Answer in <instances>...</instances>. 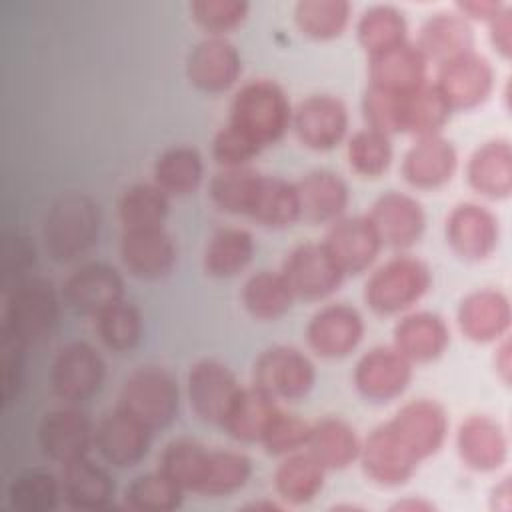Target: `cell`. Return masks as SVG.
<instances>
[{
	"instance_id": "6da1fadb",
	"label": "cell",
	"mask_w": 512,
	"mask_h": 512,
	"mask_svg": "<svg viewBox=\"0 0 512 512\" xmlns=\"http://www.w3.org/2000/svg\"><path fill=\"white\" fill-rule=\"evenodd\" d=\"M102 214L98 202L84 192L56 198L42 222V240L54 262L66 264L86 256L98 242Z\"/></svg>"
},
{
	"instance_id": "7a4b0ae2",
	"label": "cell",
	"mask_w": 512,
	"mask_h": 512,
	"mask_svg": "<svg viewBox=\"0 0 512 512\" xmlns=\"http://www.w3.org/2000/svg\"><path fill=\"white\" fill-rule=\"evenodd\" d=\"M228 124L266 148L284 138L292 124V104L284 88L268 78L242 84L230 102Z\"/></svg>"
},
{
	"instance_id": "3957f363",
	"label": "cell",
	"mask_w": 512,
	"mask_h": 512,
	"mask_svg": "<svg viewBox=\"0 0 512 512\" xmlns=\"http://www.w3.org/2000/svg\"><path fill=\"white\" fill-rule=\"evenodd\" d=\"M432 286V272L416 256L400 254L378 266L364 286L368 308L380 316L408 312Z\"/></svg>"
},
{
	"instance_id": "277c9868",
	"label": "cell",
	"mask_w": 512,
	"mask_h": 512,
	"mask_svg": "<svg viewBox=\"0 0 512 512\" xmlns=\"http://www.w3.org/2000/svg\"><path fill=\"white\" fill-rule=\"evenodd\" d=\"M60 318V298L50 280L34 276L8 290L0 328L14 334L26 346L50 338Z\"/></svg>"
},
{
	"instance_id": "5b68a950",
	"label": "cell",
	"mask_w": 512,
	"mask_h": 512,
	"mask_svg": "<svg viewBox=\"0 0 512 512\" xmlns=\"http://www.w3.org/2000/svg\"><path fill=\"white\" fill-rule=\"evenodd\" d=\"M118 408L144 424L148 430H162L170 426L178 416V382L166 368H136L126 376L120 388Z\"/></svg>"
},
{
	"instance_id": "8992f818",
	"label": "cell",
	"mask_w": 512,
	"mask_h": 512,
	"mask_svg": "<svg viewBox=\"0 0 512 512\" xmlns=\"http://www.w3.org/2000/svg\"><path fill=\"white\" fill-rule=\"evenodd\" d=\"M316 382L312 360L292 346H270L252 366V384L274 400L296 402L310 394Z\"/></svg>"
},
{
	"instance_id": "52a82bcc",
	"label": "cell",
	"mask_w": 512,
	"mask_h": 512,
	"mask_svg": "<svg viewBox=\"0 0 512 512\" xmlns=\"http://www.w3.org/2000/svg\"><path fill=\"white\" fill-rule=\"evenodd\" d=\"M106 364L100 352L88 342H70L62 346L50 368L54 394L68 404L90 400L104 384Z\"/></svg>"
},
{
	"instance_id": "ba28073f",
	"label": "cell",
	"mask_w": 512,
	"mask_h": 512,
	"mask_svg": "<svg viewBox=\"0 0 512 512\" xmlns=\"http://www.w3.org/2000/svg\"><path fill=\"white\" fill-rule=\"evenodd\" d=\"M348 108L334 94H312L292 108V124L298 142L316 152L340 146L348 134Z\"/></svg>"
},
{
	"instance_id": "9c48e42d",
	"label": "cell",
	"mask_w": 512,
	"mask_h": 512,
	"mask_svg": "<svg viewBox=\"0 0 512 512\" xmlns=\"http://www.w3.org/2000/svg\"><path fill=\"white\" fill-rule=\"evenodd\" d=\"M434 86L452 112L472 110L492 96L496 72L486 56L472 50L438 66Z\"/></svg>"
},
{
	"instance_id": "30bf717a",
	"label": "cell",
	"mask_w": 512,
	"mask_h": 512,
	"mask_svg": "<svg viewBox=\"0 0 512 512\" xmlns=\"http://www.w3.org/2000/svg\"><path fill=\"white\" fill-rule=\"evenodd\" d=\"M414 364L394 346H374L354 366L356 392L374 404L400 398L412 382Z\"/></svg>"
},
{
	"instance_id": "8fae6325",
	"label": "cell",
	"mask_w": 512,
	"mask_h": 512,
	"mask_svg": "<svg viewBox=\"0 0 512 512\" xmlns=\"http://www.w3.org/2000/svg\"><path fill=\"white\" fill-rule=\"evenodd\" d=\"M234 372L220 360L202 358L186 376V394L192 412L206 424L222 426L230 406L240 394Z\"/></svg>"
},
{
	"instance_id": "7c38bea8",
	"label": "cell",
	"mask_w": 512,
	"mask_h": 512,
	"mask_svg": "<svg viewBox=\"0 0 512 512\" xmlns=\"http://www.w3.org/2000/svg\"><path fill=\"white\" fill-rule=\"evenodd\" d=\"M446 242L456 256L468 262L488 260L500 242V222L478 202H460L446 216Z\"/></svg>"
},
{
	"instance_id": "4fadbf2b",
	"label": "cell",
	"mask_w": 512,
	"mask_h": 512,
	"mask_svg": "<svg viewBox=\"0 0 512 512\" xmlns=\"http://www.w3.org/2000/svg\"><path fill=\"white\" fill-rule=\"evenodd\" d=\"M388 426L406 448L424 462L444 446L450 420L440 402L432 398H416L402 404L388 420Z\"/></svg>"
},
{
	"instance_id": "5bb4252c",
	"label": "cell",
	"mask_w": 512,
	"mask_h": 512,
	"mask_svg": "<svg viewBox=\"0 0 512 512\" xmlns=\"http://www.w3.org/2000/svg\"><path fill=\"white\" fill-rule=\"evenodd\" d=\"M362 470L366 478L382 488L406 484L422 464L406 444L394 434L388 422L376 426L360 446Z\"/></svg>"
},
{
	"instance_id": "9a60e30c",
	"label": "cell",
	"mask_w": 512,
	"mask_h": 512,
	"mask_svg": "<svg viewBox=\"0 0 512 512\" xmlns=\"http://www.w3.org/2000/svg\"><path fill=\"white\" fill-rule=\"evenodd\" d=\"M296 298L324 300L338 290L344 280L322 242H304L290 250L280 270Z\"/></svg>"
},
{
	"instance_id": "2e32d148",
	"label": "cell",
	"mask_w": 512,
	"mask_h": 512,
	"mask_svg": "<svg viewBox=\"0 0 512 512\" xmlns=\"http://www.w3.org/2000/svg\"><path fill=\"white\" fill-rule=\"evenodd\" d=\"M366 332L362 314L348 304L322 306L306 326L310 350L326 360H338L352 354Z\"/></svg>"
},
{
	"instance_id": "e0dca14e",
	"label": "cell",
	"mask_w": 512,
	"mask_h": 512,
	"mask_svg": "<svg viewBox=\"0 0 512 512\" xmlns=\"http://www.w3.org/2000/svg\"><path fill=\"white\" fill-rule=\"evenodd\" d=\"M186 76L200 92L222 94L240 80L242 56L228 38L206 36L188 52Z\"/></svg>"
},
{
	"instance_id": "ac0fdd59",
	"label": "cell",
	"mask_w": 512,
	"mask_h": 512,
	"mask_svg": "<svg viewBox=\"0 0 512 512\" xmlns=\"http://www.w3.org/2000/svg\"><path fill=\"white\" fill-rule=\"evenodd\" d=\"M322 244L344 276H356L372 268L384 248L368 216H342L332 222Z\"/></svg>"
},
{
	"instance_id": "d6986e66",
	"label": "cell",
	"mask_w": 512,
	"mask_h": 512,
	"mask_svg": "<svg viewBox=\"0 0 512 512\" xmlns=\"http://www.w3.org/2000/svg\"><path fill=\"white\" fill-rule=\"evenodd\" d=\"M94 428L90 418L74 406L50 410L38 426L40 450L60 466L84 458L94 446Z\"/></svg>"
},
{
	"instance_id": "ffe728a7",
	"label": "cell",
	"mask_w": 512,
	"mask_h": 512,
	"mask_svg": "<svg viewBox=\"0 0 512 512\" xmlns=\"http://www.w3.org/2000/svg\"><path fill=\"white\" fill-rule=\"evenodd\" d=\"M62 298L74 312L96 318L112 304L124 300V278L110 264L88 262L66 278Z\"/></svg>"
},
{
	"instance_id": "44dd1931",
	"label": "cell",
	"mask_w": 512,
	"mask_h": 512,
	"mask_svg": "<svg viewBox=\"0 0 512 512\" xmlns=\"http://www.w3.org/2000/svg\"><path fill=\"white\" fill-rule=\"evenodd\" d=\"M176 258V242L164 226L122 232L120 260L134 278L160 280L174 270Z\"/></svg>"
},
{
	"instance_id": "7402d4cb",
	"label": "cell",
	"mask_w": 512,
	"mask_h": 512,
	"mask_svg": "<svg viewBox=\"0 0 512 512\" xmlns=\"http://www.w3.org/2000/svg\"><path fill=\"white\" fill-rule=\"evenodd\" d=\"M458 328L470 342L490 344L508 336L512 324L510 298L496 288L466 294L456 310Z\"/></svg>"
},
{
	"instance_id": "603a6c76",
	"label": "cell",
	"mask_w": 512,
	"mask_h": 512,
	"mask_svg": "<svg viewBox=\"0 0 512 512\" xmlns=\"http://www.w3.org/2000/svg\"><path fill=\"white\" fill-rule=\"evenodd\" d=\"M366 216L374 224L382 244L396 250L414 246L426 228L422 204L414 196L398 190H390L376 198Z\"/></svg>"
},
{
	"instance_id": "cb8c5ba5",
	"label": "cell",
	"mask_w": 512,
	"mask_h": 512,
	"mask_svg": "<svg viewBox=\"0 0 512 512\" xmlns=\"http://www.w3.org/2000/svg\"><path fill=\"white\" fill-rule=\"evenodd\" d=\"M152 430L128 416L118 406L94 428V446L102 460L114 468L140 464L150 450Z\"/></svg>"
},
{
	"instance_id": "d4e9b609",
	"label": "cell",
	"mask_w": 512,
	"mask_h": 512,
	"mask_svg": "<svg viewBox=\"0 0 512 512\" xmlns=\"http://www.w3.org/2000/svg\"><path fill=\"white\" fill-rule=\"evenodd\" d=\"M456 452L466 468L480 474L496 472L508 460L506 430L486 414H472L456 430Z\"/></svg>"
},
{
	"instance_id": "484cf974",
	"label": "cell",
	"mask_w": 512,
	"mask_h": 512,
	"mask_svg": "<svg viewBox=\"0 0 512 512\" xmlns=\"http://www.w3.org/2000/svg\"><path fill=\"white\" fill-rule=\"evenodd\" d=\"M458 168V152L442 134L416 138L402 158L404 180L418 190L446 186Z\"/></svg>"
},
{
	"instance_id": "4316f807",
	"label": "cell",
	"mask_w": 512,
	"mask_h": 512,
	"mask_svg": "<svg viewBox=\"0 0 512 512\" xmlns=\"http://www.w3.org/2000/svg\"><path fill=\"white\" fill-rule=\"evenodd\" d=\"M394 348L412 364L438 360L450 346V328L446 320L428 310L404 314L394 326Z\"/></svg>"
},
{
	"instance_id": "83f0119b",
	"label": "cell",
	"mask_w": 512,
	"mask_h": 512,
	"mask_svg": "<svg viewBox=\"0 0 512 512\" xmlns=\"http://www.w3.org/2000/svg\"><path fill=\"white\" fill-rule=\"evenodd\" d=\"M428 66L418 46L404 42L392 50L368 56V86L404 94L428 82Z\"/></svg>"
},
{
	"instance_id": "f1b7e54d",
	"label": "cell",
	"mask_w": 512,
	"mask_h": 512,
	"mask_svg": "<svg viewBox=\"0 0 512 512\" xmlns=\"http://www.w3.org/2000/svg\"><path fill=\"white\" fill-rule=\"evenodd\" d=\"M474 28L458 12L432 14L418 30L416 46L428 64L442 66L474 50Z\"/></svg>"
},
{
	"instance_id": "f546056e",
	"label": "cell",
	"mask_w": 512,
	"mask_h": 512,
	"mask_svg": "<svg viewBox=\"0 0 512 512\" xmlns=\"http://www.w3.org/2000/svg\"><path fill=\"white\" fill-rule=\"evenodd\" d=\"M300 220L310 224H332L340 220L350 202V190L342 176L332 170L308 172L296 182Z\"/></svg>"
},
{
	"instance_id": "4dcf8cb0",
	"label": "cell",
	"mask_w": 512,
	"mask_h": 512,
	"mask_svg": "<svg viewBox=\"0 0 512 512\" xmlns=\"http://www.w3.org/2000/svg\"><path fill=\"white\" fill-rule=\"evenodd\" d=\"M470 188L490 200H506L512 194V146L506 138L480 144L466 164Z\"/></svg>"
},
{
	"instance_id": "1f68e13d",
	"label": "cell",
	"mask_w": 512,
	"mask_h": 512,
	"mask_svg": "<svg viewBox=\"0 0 512 512\" xmlns=\"http://www.w3.org/2000/svg\"><path fill=\"white\" fill-rule=\"evenodd\" d=\"M62 500L72 510H102L112 502L114 480L108 470L84 456L62 466Z\"/></svg>"
},
{
	"instance_id": "d6a6232c",
	"label": "cell",
	"mask_w": 512,
	"mask_h": 512,
	"mask_svg": "<svg viewBox=\"0 0 512 512\" xmlns=\"http://www.w3.org/2000/svg\"><path fill=\"white\" fill-rule=\"evenodd\" d=\"M326 468L306 450L282 456L274 470V490L288 506H302L312 502L324 488Z\"/></svg>"
},
{
	"instance_id": "836d02e7",
	"label": "cell",
	"mask_w": 512,
	"mask_h": 512,
	"mask_svg": "<svg viewBox=\"0 0 512 512\" xmlns=\"http://www.w3.org/2000/svg\"><path fill=\"white\" fill-rule=\"evenodd\" d=\"M360 438L352 424L338 416H326L312 424L308 452L326 470H344L360 456Z\"/></svg>"
},
{
	"instance_id": "e575fe53",
	"label": "cell",
	"mask_w": 512,
	"mask_h": 512,
	"mask_svg": "<svg viewBox=\"0 0 512 512\" xmlns=\"http://www.w3.org/2000/svg\"><path fill=\"white\" fill-rule=\"evenodd\" d=\"M450 106L434 86L424 82L422 86L400 94V134L414 138L438 136L450 120Z\"/></svg>"
},
{
	"instance_id": "d590c367",
	"label": "cell",
	"mask_w": 512,
	"mask_h": 512,
	"mask_svg": "<svg viewBox=\"0 0 512 512\" xmlns=\"http://www.w3.org/2000/svg\"><path fill=\"white\" fill-rule=\"evenodd\" d=\"M280 410L278 400H274L270 394L260 390L258 386H242L240 394L236 396L234 404L230 406L222 428L228 432L230 438L254 444L262 440L270 420Z\"/></svg>"
},
{
	"instance_id": "8d00e7d4",
	"label": "cell",
	"mask_w": 512,
	"mask_h": 512,
	"mask_svg": "<svg viewBox=\"0 0 512 512\" xmlns=\"http://www.w3.org/2000/svg\"><path fill=\"white\" fill-rule=\"evenodd\" d=\"M248 218L270 230L290 228L300 220L296 182L262 174Z\"/></svg>"
},
{
	"instance_id": "74e56055",
	"label": "cell",
	"mask_w": 512,
	"mask_h": 512,
	"mask_svg": "<svg viewBox=\"0 0 512 512\" xmlns=\"http://www.w3.org/2000/svg\"><path fill=\"white\" fill-rule=\"evenodd\" d=\"M254 238L244 228L216 230L202 252V266L212 278H232L246 270L254 258Z\"/></svg>"
},
{
	"instance_id": "f35d334b",
	"label": "cell",
	"mask_w": 512,
	"mask_h": 512,
	"mask_svg": "<svg viewBox=\"0 0 512 512\" xmlns=\"http://www.w3.org/2000/svg\"><path fill=\"white\" fill-rule=\"evenodd\" d=\"M154 184L168 196L194 194L204 180L202 154L192 146H172L154 162Z\"/></svg>"
},
{
	"instance_id": "ab89813d",
	"label": "cell",
	"mask_w": 512,
	"mask_h": 512,
	"mask_svg": "<svg viewBox=\"0 0 512 512\" xmlns=\"http://www.w3.org/2000/svg\"><path fill=\"white\" fill-rule=\"evenodd\" d=\"M242 306L256 320H278L292 308L296 296L282 272L258 270L242 286Z\"/></svg>"
},
{
	"instance_id": "60d3db41",
	"label": "cell",
	"mask_w": 512,
	"mask_h": 512,
	"mask_svg": "<svg viewBox=\"0 0 512 512\" xmlns=\"http://www.w3.org/2000/svg\"><path fill=\"white\" fill-rule=\"evenodd\" d=\"M356 38L366 54L374 56L408 42V22L396 6L374 4L358 18Z\"/></svg>"
},
{
	"instance_id": "b9f144b4",
	"label": "cell",
	"mask_w": 512,
	"mask_h": 512,
	"mask_svg": "<svg viewBox=\"0 0 512 512\" xmlns=\"http://www.w3.org/2000/svg\"><path fill=\"white\" fill-rule=\"evenodd\" d=\"M208 458V446L190 438H178L168 442L162 450L158 470L164 472L184 492L198 494L208 468Z\"/></svg>"
},
{
	"instance_id": "7bdbcfd3",
	"label": "cell",
	"mask_w": 512,
	"mask_h": 512,
	"mask_svg": "<svg viewBox=\"0 0 512 512\" xmlns=\"http://www.w3.org/2000/svg\"><path fill=\"white\" fill-rule=\"evenodd\" d=\"M60 500V474L44 468L24 470L8 484V502L18 512H52Z\"/></svg>"
},
{
	"instance_id": "ee69618b",
	"label": "cell",
	"mask_w": 512,
	"mask_h": 512,
	"mask_svg": "<svg viewBox=\"0 0 512 512\" xmlns=\"http://www.w3.org/2000/svg\"><path fill=\"white\" fill-rule=\"evenodd\" d=\"M170 210V196L154 182H138L126 188L118 200V218L124 230L162 226Z\"/></svg>"
},
{
	"instance_id": "f6af8a7d",
	"label": "cell",
	"mask_w": 512,
	"mask_h": 512,
	"mask_svg": "<svg viewBox=\"0 0 512 512\" xmlns=\"http://www.w3.org/2000/svg\"><path fill=\"white\" fill-rule=\"evenodd\" d=\"M262 174L250 166L220 168L208 186L214 206L232 216H248Z\"/></svg>"
},
{
	"instance_id": "bcb514c9",
	"label": "cell",
	"mask_w": 512,
	"mask_h": 512,
	"mask_svg": "<svg viewBox=\"0 0 512 512\" xmlns=\"http://www.w3.org/2000/svg\"><path fill=\"white\" fill-rule=\"evenodd\" d=\"M352 16L346 0H300L294 6L298 30L312 40H334L342 36Z\"/></svg>"
},
{
	"instance_id": "7dc6e473",
	"label": "cell",
	"mask_w": 512,
	"mask_h": 512,
	"mask_svg": "<svg viewBox=\"0 0 512 512\" xmlns=\"http://www.w3.org/2000/svg\"><path fill=\"white\" fill-rule=\"evenodd\" d=\"M252 474V462L246 454L224 448H210L208 468L200 486V496L222 498L242 490Z\"/></svg>"
},
{
	"instance_id": "c3c4849f",
	"label": "cell",
	"mask_w": 512,
	"mask_h": 512,
	"mask_svg": "<svg viewBox=\"0 0 512 512\" xmlns=\"http://www.w3.org/2000/svg\"><path fill=\"white\" fill-rule=\"evenodd\" d=\"M96 334L110 352H130L142 340L144 320L140 310L126 300H120L100 312L96 318Z\"/></svg>"
},
{
	"instance_id": "681fc988",
	"label": "cell",
	"mask_w": 512,
	"mask_h": 512,
	"mask_svg": "<svg viewBox=\"0 0 512 512\" xmlns=\"http://www.w3.org/2000/svg\"><path fill=\"white\" fill-rule=\"evenodd\" d=\"M184 494L164 472L156 470L136 476L126 486L124 504L136 512H172L180 508Z\"/></svg>"
},
{
	"instance_id": "f907efd6",
	"label": "cell",
	"mask_w": 512,
	"mask_h": 512,
	"mask_svg": "<svg viewBox=\"0 0 512 512\" xmlns=\"http://www.w3.org/2000/svg\"><path fill=\"white\" fill-rule=\"evenodd\" d=\"M346 158L358 176L378 178L388 172L394 158L390 136L372 128H362L348 138Z\"/></svg>"
},
{
	"instance_id": "816d5d0a",
	"label": "cell",
	"mask_w": 512,
	"mask_h": 512,
	"mask_svg": "<svg viewBox=\"0 0 512 512\" xmlns=\"http://www.w3.org/2000/svg\"><path fill=\"white\" fill-rule=\"evenodd\" d=\"M188 8L196 26L208 36L226 38L246 20L250 4L246 0H194Z\"/></svg>"
},
{
	"instance_id": "f5cc1de1",
	"label": "cell",
	"mask_w": 512,
	"mask_h": 512,
	"mask_svg": "<svg viewBox=\"0 0 512 512\" xmlns=\"http://www.w3.org/2000/svg\"><path fill=\"white\" fill-rule=\"evenodd\" d=\"M312 424L296 414H288L282 408L270 420L260 444L272 456H288L304 450L310 438Z\"/></svg>"
},
{
	"instance_id": "db71d44e",
	"label": "cell",
	"mask_w": 512,
	"mask_h": 512,
	"mask_svg": "<svg viewBox=\"0 0 512 512\" xmlns=\"http://www.w3.org/2000/svg\"><path fill=\"white\" fill-rule=\"evenodd\" d=\"M26 350L28 346L22 340L0 328V392L4 408L16 402L22 390L26 374Z\"/></svg>"
},
{
	"instance_id": "11a10c76",
	"label": "cell",
	"mask_w": 512,
	"mask_h": 512,
	"mask_svg": "<svg viewBox=\"0 0 512 512\" xmlns=\"http://www.w3.org/2000/svg\"><path fill=\"white\" fill-rule=\"evenodd\" d=\"M210 152L220 168H242L262 152V146L236 126L226 124L214 134Z\"/></svg>"
},
{
	"instance_id": "9f6ffc18",
	"label": "cell",
	"mask_w": 512,
	"mask_h": 512,
	"mask_svg": "<svg viewBox=\"0 0 512 512\" xmlns=\"http://www.w3.org/2000/svg\"><path fill=\"white\" fill-rule=\"evenodd\" d=\"M362 116L366 128L386 136L400 134V94L368 86L362 96Z\"/></svg>"
},
{
	"instance_id": "6f0895ef",
	"label": "cell",
	"mask_w": 512,
	"mask_h": 512,
	"mask_svg": "<svg viewBox=\"0 0 512 512\" xmlns=\"http://www.w3.org/2000/svg\"><path fill=\"white\" fill-rule=\"evenodd\" d=\"M36 260L34 244L20 234H10L4 238L2 246V284L4 290H12L16 284L26 280V272Z\"/></svg>"
},
{
	"instance_id": "680465c9",
	"label": "cell",
	"mask_w": 512,
	"mask_h": 512,
	"mask_svg": "<svg viewBox=\"0 0 512 512\" xmlns=\"http://www.w3.org/2000/svg\"><path fill=\"white\" fill-rule=\"evenodd\" d=\"M488 38L492 48L508 60L512 56V8L508 4L502 6V10L490 18L488 22Z\"/></svg>"
},
{
	"instance_id": "91938a15",
	"label": "cell",
	"mask_w": 512,
	"mask_h": 512,
	"mask_svg": "<svg viewBox=\"0 0 512 512\" xmlns=\"http://www.w3.org/2000/svg\"><path fill=\"white\" fill-rule=\"evenodd\" d=\"M504 2L500 0H460L456 2V12L468 22H488L502 10Z\"/></svg>"
},
{
	"instance_id": "94428289",
	"label": "cell",
	"mask_w": 512,
	"mask_h": 512,
	"mask_svg": "<svg viewBox=\"0 0 512 512\" xmlns=\"http://www.w3.org/2000/svg\"><path fill=\"white\" fill-rule=\"evenodd\" d=\"M510 338L504 336L502 340L496 342V354H494V368L496 374L504 384H510V374H512V354H510Z\"/></svg>"
},
{
	"instance_id": "6125c7cd",
	"label": "cell",
	"mask_w": 512,
	"mask_h": 512,
	"mask_svg": "<svg viewBox=\"0 0 512 512\" xmlns=\"http://www.w3.org/2000/svg\"><path fill=\"white\" fill-rule=\"evenodd\" d=\"M490 506H492V510H498V512H510V506H512V484H510L508 476L502 478L492 488Z\"/></svg>"
},
{
	"instance_id": "be15d7a7",
	"label": "cell",
	"mask_w": 512,
	"mask_h": 512,
	"mask_svg": "<svg viewBox=\"0 0 512 512\" xmlns=\"http://www.w3.org/2000/svg\"><path fill=\"white\" fill-rule=\"evenodd\" d=\"M436 506L424 498H404L392 504V510H406V512H432Z\"/></svg>"
},
{
	"instance_id": "e7e4bbea",
	"label": "cell",
	"mask_w": 512,
	"mask_h": 512,
	"mask_svg": "<svg viewBox=\"0 0 512 512\" xmlns=\"http://www.w3.org/2000/svg\"><path fill=\"white\" fill-rule=\"evenodd\" d=\"M286 504H278V502H252V504H248L246 508H250V510H260V508H266V510H282Z\"/></svg>"
}]
</instances>
